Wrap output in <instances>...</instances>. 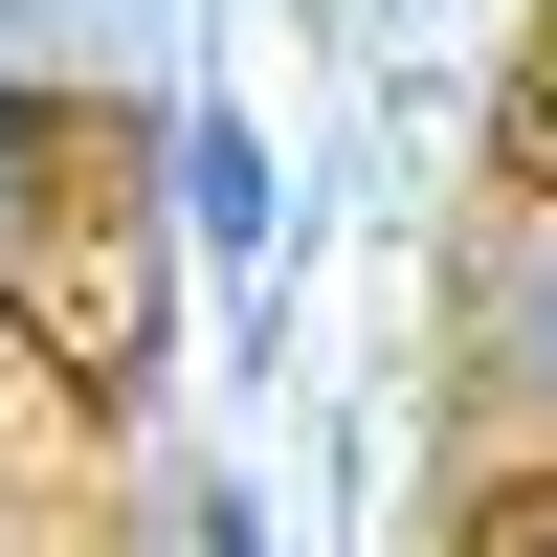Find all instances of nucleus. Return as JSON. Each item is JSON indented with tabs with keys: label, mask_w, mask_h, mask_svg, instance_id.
<instances>
[{
	"label": "nucleus",
	"mask_w": 557,
	"mask_h": 557,
	"mask_svg": "<svg viewBox=\"0 0 557 557\" xmlns=\"http://www.w3.org/2000/svg\"><path fill=\"white\" fill-rule=\"evenodd\" d=\"M67 201H89V134H67V89H23V67H0V290H45Z\"/></svg>",
	"instance_id": "1"
},
{
	"label": "nucleus",
	"mask_w": 557,
	"mask_h": 557,
	"mask_svg": "<svg viewBox=\"0 0 557 557\" xmlns=\"http://www.w3.org/2000/svg\"><path fill=\"white\" fill-rule=\"evenodd\" d=\"M178 223H201L223 268L290 246V178H268V134H246V112H178Z\"/></svg>",
	"instance_id": "2"
},
{
	"label": "nucleus",
	"mask_w": 557,
	"mask_h": 557,
	"mask_svg": "<svg viewBox=\"0 0 557 557\" xmlns=\"http://www.w3.org/2000/svg\"><path fill=\"white\" fill-rule=\"evenodd\" d=\"M513 401L557 424V223H535V268H513Z\"/></svg>",
	"instance_id": "3"
},
{
	"label": "nucleus",
	"mask_w": 557,
	"mask_h": 557,
	"mask_svg": "<svg viewBox=\"0 0 557 557\" xmlns=\"http://www.w3.org/2000/svg\"><path fill=\"white\" fill-rule=\"evenodd\" d=\"M491 557H557V491H535V513H513V535H491Z\"/></svg>",
	"instance_id": "4"
},
{
	"label": "nucleus",
	"mask_w": 557,
	"mask_h": 557,
	"mask_svg": "<svg viewBox=\"0 0 557 557\" xmlns=\"http://www.w3.org/2000/svg\"><path fill=\"white\" fill-rule=\"evenodd\" d=\"M535 178H557V67H535Z\"/></svg>",
	"instance_id": "5"
}]
</instances>
